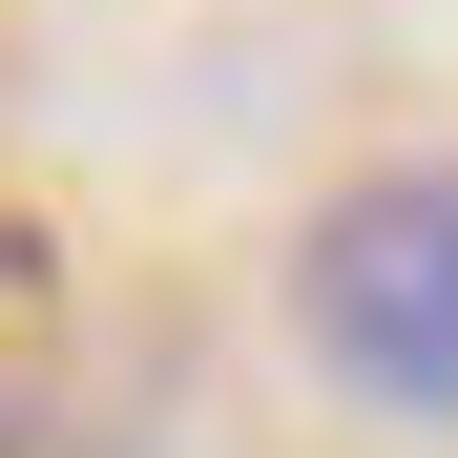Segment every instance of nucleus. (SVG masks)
Instances as JSON below:
<instances>
[{
    "instance_id": "obj_1",
    "label": "nucleus",
    "mask_w": 458,
    "mask_h": 458,
    "mask_svg": "<svg viewBox=\"0 0 458 458\" xmlns=\"http://www.w3.org/2000/svg\"><path fill=\"white\" fill-rule=\"evenodd\" d=\"M292 354H313L354 417L458 437V146L313 188V229H292Z\"/></svg>"
}]
</instances>
